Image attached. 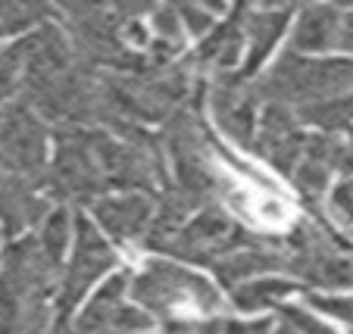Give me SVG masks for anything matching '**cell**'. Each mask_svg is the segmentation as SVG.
Wrapping results in <instances>:
<instances>
[{
  "instance_id": "6da1fadb",
  "label": "cell",
  "mask_w": 353,
  "mask_h": 334,
  "mask_svg": "<svg viewBox=\"0 0 353 334\" xmlns=\"http://www.w3.org/2000/svg\"><path fill=\"white\" fill-rule=\"evenodd\" d=\"M256 94L263 103L288 107L294 113L341 101L353 94V60L350 56L319 60V56H300L285 50L279 63L256 81Z\"/></svg>"
},
{
  "instance_id": "7a4b0ae2",
  "label": "cell",
  "mask_w": 353,
  "mask_h": 334,
  "mask_svg": "<svg viewBox=\"0 0 353 334\" xmlns=\"http://www.w3.org/2000/svg\"><path fill=\"white\" fill-rule=\"evenodd\" d=\"M132 300L163 325L181 319H213L225 309L213 281L169 260H150L138 275H132Z\"/></svg>"
},
{
  "instance_id": "3957f363",
  "label": "cell",
  "mask_w": 353,
  "mask_h": 334,
  "mask_svg": "<svg viewBox=\"0 0 353 334\" xmlns=\"http://www.w3.org/2000/svg\"><path fill=\"white\" fill-rule=\"evenodd\" d=\"M285 272L328 294L353 291V247L319 216H307L285 234Z\"/></svg>"
},
{
  "instance_id": "277c9868",
  "label": "cell",
  "mask_w": 353,
  "mask_h": 334,
  "mask_svg": "<svg viewBox=\"0 0 353 334\" xmlns=\"http://www.w3.org/2000/svg\"><path fill=\"white\" fill-rule=\"evenodd\" d=\"M247 238H250V231L244 225H238L222 207H203L181 228H175V231L144 238V247L157 250V253L175 256L181 262L213 269L232 250H238Z\"/></svg>"
},
{
  "instance_id": "5b68a950",
  "label": "cell",
  "mask_w": 353,
  "mask_h": 334,
  "mask_svg": "<svg viewBox=\"0 0 353 334\" xmlns=\"http://www.w3.org/2000/svg\"><path fill=\"white\" fill-rule=\"evenodd\" d=\"M0 166L13 178L47 191L50 132H47V122L22 101L7 103L0 113Z\"/></svg>"
},
{
  "instance_id": "8992f818",
  "label": "cell",
  "mask_w": 353,
  "mask_h": 334,
  "mask_svg": "<svg viewBox=\"0 0 353 334\" xmlns=\"http://www.w3.org/2000/svg\"><path fill=\"white\" fill-rule=\"evenodd\" d=\"M57 150L47 175V194L57 200L94 203L107 191V181L100 172L97 150H94L91 128H57Z\"/></svg>"
},
{
  "instance_id": "52a82bcc",
  "label": "cell",
  "mask_w": 353,
  "mask_h": 334,
  "mask_svg": "<svg viewBox=\"0 0 353 334\" xmlns=\"http://www.w3.org/2000/svg\"><path fill=\"white\" fill-rule=\"evenodd\" d=\"M119 266V253L113 244L103 238L94 219L88 216H75V238H72V256L63 266L60 291H57V315H60V328L72 319L75 306L88 297V291L103 281L113 269Z\"/></svg>"
},
{
  "instance_id": "ba28073f",
  "label": "cell",
  "mask_w": 353,
  "mask_h": 334,
  "mask_svg": "<svg viewBox=\"0 0 353 334\" xmlns=\"http://www.w3.org/2000/svg\"><path fill=\"white\" fill-rule=\"evenodd\" d=\"M63 278V262L41 247L38 234L32 238H16L3 256H0V291L19 297H41V300H57Z\"/></svg>"
},
{
  "instance_id": "9c48e42d",
  "label": "cell",
  "mask_w": 353,
  "mask_h": 334,
  "mask_svg": "<svg viewBox=\"0 0 353 334\" xmlns=\"http://www.w3.org/2000/svg\"><path fill=\"white\" fill-rule=\"evenodd\" d=\"M210 113H213L222 134H228L241 147L254 150L263 113L256 81L241 79L238 72L213 75V81H210Z\"/></svg>"
},
{
  "instance_id": "30bf717a",
  "label": "cell",
  "mask_w": 353,
  "mask_h": 334,
  "mask_svg": "<svg viewBox=\"0 0 353 334\" xmlns=\"http://www.w3.org/2000/svg\"><path fill=\"white\" fill-rule=\"evenodd\" d=\"M307 138L310 134H303V122H300V116L294 109L263 103L254 154L263 156L272 169H279L281 175H291L297 169L300 156H303Z\"/></svg>"
},
{
  "instance_id": "8fae6325",
  "label": "cell",
  "mask_w": 353,
  "mask_h": 334,
  "mask_svg": "<svg viewBox=\"0 0 353 334\" xmlns=\"http://www.w3.org/2000/svg\"><path fill=\"white\" fill-rule=\"evenodd\" d=\"M347 154H350V144H344L341 134L316 132L307 138L303 156H300L297 169L291 172V178H294V187H297L303 207L313 216L319 209V200L325 197V185L332 178V172L334 169H344Z\"/></svg>"
},
{
  "instance_id": "7c38bea8",
  "label": "cell",
  "mask_w": 353,
  "mask_h": 334,
  "mask_svg": "<svg viewBox=\"0 0 353 334\" xmlns=\"http://www.w3.org/2000/svg\"><path fill=\"white\" fill-rule=\"evenodd\" d=\"M157 216V197L144 191H113L91 203V219L116 241H144Z\"/></svg>"
},
{
  "instance_id": "4fadbf2b",
  "label": "cell",
  "mask_w": 353,
  "mask_h": 334,
  "mask_svg": "<svg viewBox=\"0 0 353 334\" xmlns=\"http://www.w3.org/2000/svg\"><path fill=\"white\" fill-rule=\"evenodd\" d=\"M247 10L250 7H232L225 19H219V25L197 44V50L185 56L194 75L238 72L241 56L247 54Z\"/></svg>"
},
{
  "instance_id": "5bb4252c",
  "label": "cell",
  "mask_w": 353,
  "mask_h": 334,
  "mask_svg": "<svg viewBox=\"0 0 353 334\" xmlns=\"http://www.w3.org/2000/svg\"><path fill=\"white\" fill-rule=\"evenodd\" d=\"M213 272L228 291L244 284V281L263 278V275L285 272V238L250 231V238L238 250H232L222 262H216Z\"/></svg>"
},
{
  "instance_id": "9a60e30c",
  "label": "cell",
  "mask_w": 353,
  "mask_h": 334,
  "mask_svg": "<svg viewBox=\"0 0 353 334\" xmlns=\"http://www.w3.org/2000/svg\"><path fill=\"white\" fill-rule=\"evenodd\" d=\"M128 297H132V275L128 272L110 275L100 284L97 294L88 300V306L60 328V334H113L116 319L128 306Z\"/></svg>"
},
{
  "instance_id": "2e32d148",
  "label": "cell",
  "mask_w": 353,
  "mask_h": 334,
  "mask_svg": "<svg viewBox=\"0 0 353 334\" xmlns=\"http://www.w3.org/2000/svg\"><path fill=\"white\" fill-rule=\"evenodd\" d=\"M294 16V7H250L247 10V54L238 75L254 81L260 66L269 60L279 38L285 34L288 22Z\"/></svg>"
},
{
  "instance_id": "e0dca14e",
  "label": "cell",
  "mask_w": 353,
  "mask_h": 334,
  "mask_svg": "<svg viewBox=\"0 0 353 334\" xmlns=\"http://www.w3.org/2000/svg\"><path fill=\"white\" fill-rule=\"evenodd\" d=\"M341 22H344V10L334 3H313L303 7L294 19L291 28V54L310 56L322 54V50H334L341 41Z\"/></svg>"
},
{
  "instance_id": "ac0fdd59",
  "label": "cell",
  "mask_w": 353,
  "mask_h": 334,
  "mask_svg": "<svg viewBox=\"0 0 353 334\" xmlns=\"http://www.w3.org/2000/svg\"><path fill=\"white\" fill-rule=\"evenodd\" d=\"M47 213H50V207L38 187L13 178L3 169V175H0V228H3V234H22L28 225H41Z\"/></svg>"
},
{
  "instance_id": "d6986e66",
  "label": "cell",
  "mask_w": 353,
  "mask_h": 334,
  "mask_svg": "<svg viewBox=\"0 0 353 334\" xmlns=\"http://www.w3.org/2000/svg\"><path fill=\"white\" fill-rule=\"evenodd\" d=\"M0 334H60L57 303L0 291Z\"/></svg>"
},
{
  "instance_id": "ffe728a7",
  "label": "cell",
  "mask_w": 353,
  "mask_h": 334,
  "mask_svg": "<svg viewBox=\"0 0 353 334\" xmlns=\"http://www.w3.org/2000/svg\"><path fill=\"white\" fill-rule=\"evenodd\" d=\"M297 291H300L297 281L281 278V275H263V278L244 281V284L232 288V306L244 315L263 313V309H275L279 313L288 297L297 294Z\"/></svg>"
},
{
  "instance_id": "44dd1931",
  "label": "cell",
  "mask_w": 353,
  "mask_h": 334,
  "mask_svg": "<svg viewBox=\"0 0 353 334\" xmlns=\"http://www.w3.org/2000/svg\"><path fill=\"white\" fill-rule=\"evenodd\" d=\"M57 16L54 7L47 3H28V0H0V32L19 34V32H38L41 25Z\"/></svg>"
},
{
  "instance_id": "7402d4cb",
  "label": "cell",
  "mask_w": 353,
  "mask_h": 334,
  "mask_svg": "<svg viewBox=\"0 0 353 334\" xmlns=\"http://www.w3.org/2000/svg\"><path fill=\"white\" fill-rule=\"evenodd\" d=\"M303 125H316L325 134H341L344 128H350L353 122V94L341 97V101L332 103H319V107H310L303 113H297Z\"/></svg>"
},
{
  "instance_id": "603a6c76",
  "label": "cell",
  "mask_w": 353,
  "mask_h": 334,
  "mask_svg": "<svg viewBox=\"0 0 353 334\" xmlns=\"http://www.w3.org/2000/svg\"><path fill=\"white\" fill-rule=\"evenodd\" d=\"M72 238H75V225H72V216H69L66 209H54V213H47V219L41 222V228H38L41 247L54 256L57 262H63V256H66Z\"/></svg>"
},
{
  "instance_id": "cb8c5ba5",
  "label": "cell",
  "mask_w": 353,
  "mask_h": 334,
  "mask_svg": "<svg viewBox=\"0 0 353 334\" xmlns=\"http://www.w3.org/2000/svg\"><path fill=\"white\" fill-rule=\"evenodd\" d=\"M250 322H238L228 315H213V319H181L166 322L163 334H247Z\"/></svg>"
},
{
  "instance_id": "d4e9b609",
  "label": "cell",
  "mask_w": 353,
  "mask_h": 334,
  "mask_svg": "<svg viewBox=\"0 0 353 334\" xmlns=\"http://www.w3.org/2000/svg\"><path fill=\"white\" fill-rule=\"evenodd\" d=\"M175 10H179V16H181L185 32L203 34V38L219 25V19L228 16V7H222V3H179Z\"/></svg>"
},
{
  "instance_id": "484cf974",
  "label": "cell",
  "mask_w": 353,
  "mask_h": 334,
  "mask_svg": "<svg viewBox=\"0 0 353 334\" xmlns=\"http://www.w3.org/2000/svg\"><path fill=\"white\" fill-rule=\"evenodd\" d=\"M22 79H26V63H22L19 44L0 47V101L10 94H19Z\"/></svg>"
},
{
  "instance_id": "4316f807",
  "label": "cell",
  "mask_w": 353,
  "mask_h": 334,
  "mask_svg": "<svg viewBox=\"0 0 353 334\" xmlns=\"http://www.w3.org/2000/svg\"><path fill=\"white\" fill-rule=\"evenodd\" d=\"M307 300L316 313L353 328V297L350 294H310Z\"/></svg>"
},
{
  "instance_id": "83f0119b",
  "label": "cell",
  "mask_w": 353,
  "mask_h": 334,
  "mask_svg": "<svg viewBox=\"0 0 353 334\" xmlns=\"http://www.w3.org/2000/svg\"><path fill=\"white\" fill-rule=\"evenodd\" d=\"M279 319L291 322V325L297 328V334H338L332 325H325V322L307 306H291V303H285V306L279 309Z\"/></svg>"
},
{
  "instance_id": "f1b7e54d",
  "label": "cell",
  "mask_w": 353,
  "mask_h": 334,
  "mask_svg": "<svg viewBox=\"0 0 353 334\" xmlns=\"http://www.w3.org/2000/svg\"><path fill=\"white\" fill-rule=\"evenodd\" d=\"M332 213L338 222H344V228L353 231V178L341 181L332 191Z\"/></svg>"
},
{
  "instance_id": "f546056e",
  "label": "cell",
  "mask_w": 353,
  "mask_h": 334,
  "mask_svg": "<svg viewBox=\"0 0 353 334\" xmlns=\"http://www.w3.org/2000/svg\"><path fill=\"white\" fill-rule=\"evenodd\" d=\"M341 50L353 54V10H344V22H341V41H338Z\"/></svg>"
},
{
  "instance_id": "4dcf8cb0",
  "label": "cell",
  "mask_w": 353,
  "mask_h": 334,
  "mask_svg": "<svg viewBox=\"0 0 353 334\" xmlns=\"http://www.w3.org/2000/svg\"><path fill=\"white\" fill-rule=\"evenodd\" d=\"M247 334H275V319H256V322H250Z\"/></svg>"
},
{
  "instance_id": "1f68e13d",
  "label": "cell",
  "mask_w": 353,
  "mask_h": 334,
  "mask_svg": "<svg viewBox=\"0 0 353 334\" xmlns=\"http://www.w3.org/2000/svg\"><path fill=\"white\" fill-rule=\"evenodd\" d=\"M344 172H350V175H353V150L347 154V160H344Z\"/></svg>"
},
{
  "instance_id": "d6a6232c",
  "label": "cell",
  "mask_w": 353,
  "mask_h": 334,
  "mask_svg": "<svg viewBox=\"0 0 353 334\" xmlns=\"http://www.w3.org/2000/svg\"><path fill=\"white\" fill-rule=\"evenodd\" d=\"M116 334H150V331H116Z\"/></svg>"
},
{
  "instance_id": "836d02e7",
  "label": "cell",
  "mask_w": 353,
  "mask_h": 334,
  "mask_svg": "<svg viewBox=\"0 0 353 334\" xmlns=\"http://www.w3.org/2000/svg\"><path fill=\"white\" fill-rule=\"evenodd\" d=\"M350 150H353V132H350Z\"/></svg>"
},
{
  "instance_id": "e575fe53",
  "label": "cell",
  "mask_w": 353,
  "mask_h": 334,
  "mask_svg": "<svg viewBox=\"0 0 353 334\" xmlns=\"http://www.w3.org/2000/svg\"><path fill=\"white\" fill-rule=\"evenodd\" d=\"M0 175H3V166H0Z\"/></svg>"
},
{
  "instance_id": "d590c367",
  "label": "cell",
  "mask_w": 353,
  "mask_h": 334,
  "mask_svg": "<svg viewBox=\"0 0 353 334\" xmlns=\"http://www.w3.org/2000/svg\"><path fill=\"white\" fill-rule=\"evenodd\" d=\"M0 234H3V228H0Z\"/></svg>"
},
{
  "instance_id": "8d00e7d4",
  "label": "cell",
  "mask_w": 353,
  "mask_h": 334,
  "mask_svg": "<svg viewBox=\"0 0 353 334\" xmlns=\"http://www.w3.org/2000/svg\"><path fill=\"white\" fill-rule=\"evenodd\" d=\"M0 34H3V32H0Z\"/></svg>"
}]
</instances>
